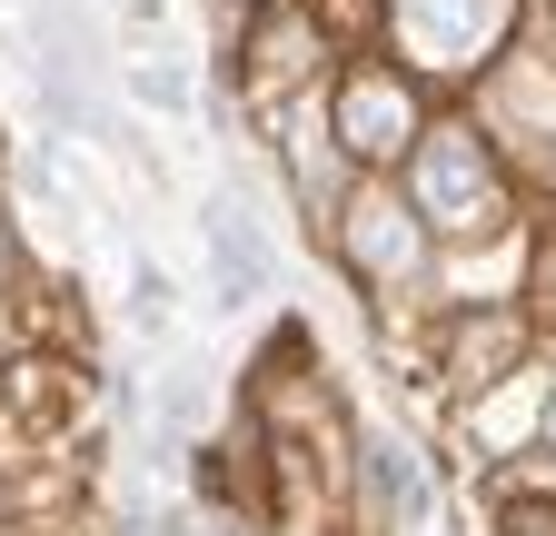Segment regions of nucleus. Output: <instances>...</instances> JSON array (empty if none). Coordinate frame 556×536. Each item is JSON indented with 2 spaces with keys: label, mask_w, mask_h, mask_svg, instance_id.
Returning a JSON list of instances; mask_svg holds the SVG:
<instances>
[{
  "label": "nucleus",
  "mask_w": 556,
  "mask_h": 536,
  "mask_svg": "<svg viewBox=\"0 0 556 536\" xmlns=\"http://www.w3.org/2000/svg\"><path fill=\"white\" fill-rule=\"evenodd\" d=\"M397 189L417 199V219L447 239H507L517 229V179L497 159V129L486 119H428L417 150L397 159Z\"/></svg>",
  "instance_id": "f257e3e1"
},
{
  "label": "nucleus",
  "mask_w": 556,
  "mask_h": 536,
  "mask_svg": "<svg viewBox=\"0 0 556 536\" xmlns=\"http://www.w3.org/2000/svg\"><path fill=\"white\" fill-rule=\"evenodd\" d=\"M328 258L348 268V289L378 308V298L428 289V268H438V229L417 219V199L397 189V169H358V189H348V199H338V219H328Z\"/></svg>",
  "instance_id": "f03ea898"
},
{
  "label": "nucleus",
  "mask_w": 556,
  "mask_h": 536,
  "mask_svg": "<svg viewBox=\"0 0 556 536\" xmlns=\"http://www.w3.org/2000/svg\"><path fill=\"white\" fill-rule=\"evenodd\" d=\"M428 119L438 110H428V90H417V71L388 60V50H348L328 71V129H338L348 169H397Z\"/></svg>",
  "instance_id": "7ed1b4c3"
},
{
  "label": "nucleus",
  "mask_w": 556,
  "mask_h": 536,
  "mask_svg": "<svg viewBox=\"0 0 556 536\" xmlns=\"http://www.w3.org/2000/svg\"><path fill=\"white\" fill-rule=\"evenodd\" d=\"M517 40V0H388V50H407V71L467 80Z\"/></svg>",
  "instance_id": "20e7f679"
},
{
  "label": "nucleus",
  "mask_w": 556,
  "mask_h": 536,
  "mask_svg": "<svg viewBox=\"0 0 556 536\" xmlns=\"http://www.w3.org/2000/svg\"><path fill=\"white\" fill-rule=\"evenodd\" d=\"M536 358V308L517 298H477V308H447V339H438V378L457 397H497L517 387Z\"/></svg>",
  "instance_id": "39448f33"
},
{
  "label": "nucleus",
  "mask_w": 556,
  "mask_h": 536,
  "mask_svg": "<svg viewBox=\"0 0 556 536\" xmlns=\"http://www.w3.org/2000/svg\"><path fill=\"white\" fill-rule=\"evenodd\" d=\"M199 239H208L219 308H258V298H278V248H268V229L239 209V189H219V199L199 209Z\"/></svg>",
  "instance_id": "423d86ee"
},
{
  "label": "nucleus",
  "mask_w": 556,
  "mask_h": 536,
  "mask_svg": "<svg viewBox=\"0 0 556 536\" xmlns=\"http://www.w3.org/2000/svg\"><path fill=\"white\" fill-rule=\"evenodd\" d=\"M358 467H368V516L378 526H417V516H428V467H417L407 437H368Z\"/></svg>",
  "instance_id": "0eeeda50"
},
{
  "label": "nucleus",
  "mask_w": 556,
  "mask_h": 536,
  "mask_svg": "<svg viewBox=\"0 0 556 536\" xmlns=\"http://www.w3.org/2000/svg\"><path fill=\"white\" fill-rule=\"evenodd\" d=\"M80 397H90V378H80V368H60V358H21V368H11V408H21L30 427H60Z\"/></svg>",
  "instance_id": "6e6552de"
},
{
  "label": "nucleus",
  "mask_w": 556,
  "mask_h": 536,
  "mask_svg": "<svg viewBox=\"0 0 556 536\" xmlns=\"http://www.w3.org/2000/svg\"><path fill=\"white\" fill-rule=\"evenodd\" d=\"M308 21H318V40L348 60V50H378V40H388V0H308Z\"/></svg>",
  "instance_id": "1a4fd4ad"
},
{
  "label": "nucleus",
  "mask_w": 556,
  "mask_h": 536,
  "mask_svg": "<svg viewBox=\"0 0 556 536\" xmlns=\"http://www.w3.org/2000/svg\"><path fill=\"white\" fill-rule=\"evenodd\" d=\"M129 100L139 110H189V71L179 60H129Z\"/></svg>",
  "instance_id": "9d476101"
},
{
  "label": "nucleus",
  "mask_w": 556,
  "mask_h": 536,
  "mask_svg": "<svg viewBox=\"0 0 556 536\" xmlns=\"http://www.w3.org/2000/svg\"><path fill=\"white\" fill-rule=\"evenodd\" d=\"M169 308H179V289L160 279V268H139V279H129V318H139V328L160 339V328H169Z\"/></svg>",
  "instance_id": "9b49d317"
},
{
  "label": "nucleus",
  "mask_w": 556,
  "mask_h": 536,
  "mask_svg": "<svg viewBox=\"0 0 556 536\" xmlns=\"http://www.w3.org/2000/svg\"><path fill=\"white\" fill-rule=\"evenodd\" d=\"M527 298H536V328H556V229H546V248H536V279H527Z\"/></svg>",
  "instance_id": "f8f14e48"
},
{
  "label": "nucleus",
  "mask_w": 556,
  "mask_h": 536,
  "mask_svg": "<svg viewBox=\"0 0 556 536\" xmlns=\"http://www.w3.org/2000/svg\"><path fill=\"white\" fill-rule=\"evenodd\" d=\"M169 536H208V516H169Z\"/></svg>",
  "instance_id": "ddd939ff"
},
{
  "label": "nucleus",
  "mask_w": 556,
  "mask_h": 536,
  "mask_svg": "<svg viewBox=\"0 0 556 536\" xmlns=\"http://www.w3.org/2000/svg\"><path fill=\"white\" fill-rule=\"evenodd\" d=\"M546 437H556V408H546Z\"/></svg>",
  "instance_id": "4468645a"
},
{
  "label": "nucleus",
  "mask_w": 556,
  "mask_h": 536,
  "mask_svg": "<svg viewBox=\"0 0 556 536\" xmlns=\"http://www.w3.org/2000/svg\"><path fill=\"white\" fill-rule=\"evenodd\" d=\"M517 536H536V526H517Z\"/></svg>",
  "instance_id": "2eb2a0df"
}]
</instances>
